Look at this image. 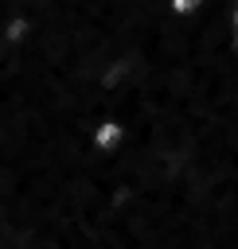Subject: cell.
Instances as JSON below:
<instances>
[{
  "label": "cell",
  "mask_w": 238,
  "mask_h": 249,
  "mask_svg": "<svg viewBox=\"0 0 238 249\" xmlns=\"http://www.w3.org/2000/svg\"><path fill=\"white\" fill-rule=\"evenodd\" d=\"M176 8H179V12H191V8H195V0H176Z\"/></svg>",
  "instance_id": "cell-1"
}]
</instances>
